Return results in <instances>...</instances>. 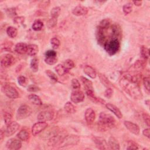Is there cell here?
<instances>
[{
    "mask_svg": "<svg viewBox=\"0 0 150 150\" xmlns=\"http://www.w3.org/2000/svg\"><path fill=\"white\" fill-rule=\"evenodd\" d=\"M139 75L127 73L121 79L120 85L124 91L134 99H140L142 93L139 84Z\"/></svg>",
    "mask_w": 150,
    "mask_h": 150,
    "instance_id": "1",
    "label": "cell"
},
{
    "mask_svg": "<svg viewBox=\"0 0 150 150\" xmlns=\"http://www.w3.org/2000/svg\"><path fill=\"white\" fill-rule=\"evenodd\" d=\"M116 120L110 114L104 112L100 114L99 118V125L103 129H107L114 126Z\"/></svg>",
    "mask_w": 150,
    "mask_h": 150,
    "instance_id": "2",
    "label": "cell"
},
{
    "mask_svg": "<svg viewBox=\"0 0 150 150\" xmlns=\"http://www.w3.org/2000/svg\"><path fill=\"white\" fill-rule=\"evenodd\" d=\"M120 47V43L118 39H111L106 42L103 46L105 50L110 55H115L118 51Z\"/></svg>",
    "mask_w": 150,
    "mask_h": 150,
    "instance_id": "3",
    "label": "cell"
},
{
    "mask_svg": "<svg viewBox=\"0 0 150 150\" xmlns=\"http://www.w3.org/2000/svg\"><path fill=\"white\" fill-rule=\"evenodd\" d=\"M80 137L76 135H69L66 136L59 145V148H64L65 147L75 145L79 143L80 141Z\"/></svg>",
    "mask_w": 150,
    "mask_h": 150,
    "instance_id": "4",
    "label": "cell"
},
{
    "mask_svg": "<svg viewBox=\"0 0 150 150\" xmlns=\"http://www.w3.org/2000/svg\"><path fill=\"white\" fill-rule=\"evenodd\" d=\"M32 109L26 104L21 106L17 110V117L18 120H22L26 118L32 114Z\"/></svg>",
    "mask_w": 150,
    "mask_h": 150,
    "instance_id": "5",
    "label": "cell"
},
{
    "mask_svg": "<svg viewBox=\"0 0 150 150\" xmlns=\"http://www.w3.org/2000/svg\"><path fill=\"white\" fill-rule=\"evenodd\" d=\"M66 136V134L64 131H59L57 134L51 137L48 141V145L49 146L56 147L59 146L61 142L62 141L64 137Z\"/></svg>",
    "mask_w": 150,
    "mask_h": 150,
    "instance_id": "6",
    "label": "cell"
},
{
    "mask_svg": "<svg viewBox=\"0 0 150 150\" xmlns=\"http://www.w3.org/2000/svg\"><path fill=\"white\" fill-rule=\"evenodd\" d=\"M3 91L9 99H16L19 97L18 91L14 87L9 85H5L3 87Z\"/></svg>",
    "mask_w": 150,
    "mask_h": 150,
    "instance_id": "7",
    "label": "cell"
},
{
    "mask_svg": "<svg viewBox=\"0 0 150 150\" xmlns=\"http://www.w3.org/2000/svg\"><path fill=\"white\" fill-rule=\"evenodd\" d=\"M54 113L51 110L42 111L38 115L37 119L39 122H46L51 121L53 118Z\"/></svg>",
    "mask_w": 150,
    "mask_h": 150,
    "instance_id": "8",
    "label": "cell"
},
{
    "mask_svg": "<svg viewBox=\"0 0 150 150\" xmlns=\"http://www.w3.org/2000/svg\"><path fill=\"white\" fill-rule=\"evenodd\" d=\"M47 127L48 124L46 122H39L33 125L32 127V134L34 136H36L45 130Z\"/></svg>",
    "mask_w": 150,
    "mask_h": 150,
    "instance_id": "9",
    "label": "cell"
},
{
    "mask_svg": "<svg viewBox=\"0 0 150 150\" xmlns=\"http://www.w3.org/2000/svg\"><path fill=\"white\" fill-rule=\"evenodd\" d=\"M20 124L16 122H12L9 125L7 126L5 132V135L7 137H9L16 133L20 128Z\"/></svg>",
    "mask_w": 150,
    "mask_h": 150,
    "instance_id": "10",
    "label": "cell"
},
{
    "mask_svg": "<svg viewBox=\"0 0 150 150\" xmlns=\"http://www.w3.org/2000/svg\"><path fill=\"white\" fill-rule=\"evenodd\" d=\"M71 101L74 103H79L82 102L84 99V95L80 91H74L72 92L70 96Z\"/></svg>",
    "mask_w": 150,
    "mask_h": 150,
    "instance_id": "11",
    "label": "cell"
},
{
    "mask_svg": "<svg viewBox=\"0 0 150 150\" xmlns=\"http://www.w3.org/2000/svg\"><path fill=\"white\" fill-rule=\"evenodd\" d=\"M6 147L11 150H17L21 148L22 143L21 141L16 139H11L6 143Z\"/></svg>",
    "mask_w": 150,
    "mask_h": 150,
    "instance_id": "12",
    "label": "cell"
},
{
    "mask_svg": "<svg viewBox=\"0 0 150 150\" xmlns=\"http://www.w3.org/2000/svg\"><path fill=\"white\" fill-rule=\"evenodd\" d=\"M16 61L14 57L11 54L5 55L1 59V65L3 68H8L12 66Z\"/></svg>",
    "mask_w": 150,
    "mask_h": 150,
    "instance_id": "13",
    "label": "cell"
},
{
    "mask_svg": "<svg viewBox=\"0 0 150 150\" xmlns=\"http://www.w3.org/2000/svg\"><path fill=\"white\" fill-rule=\"evenodd\" d=\"M93 142L95 143L96 147L99 149H107L109 148L108 144L104 139L99 137H94L93 138Z\"/></svg>",
    "mask_w": 150,
    "mask_h": 150,
    "instance_id": "14",
    "label": "cell"
},
{
    "mask_svg": "<svg viewBox=\"0 0 150 150\" xmlns=\"http://www.w3.org/2000/svg\"><path fill=\"white\" fill-rule=\"evenodd\" d=\"M124 124L127 129L134 135H139L140 134V127L136 124L129 121H125Z\"/></svg>",
    "mask_w": 150,
    "mask_h": 150,
    "instance_id": "15",
    "label": "cell"
},
{
    "mask_svg": "<svg viewBox=\"0 0 150 150\" xmlns=\"http://www.w3.org/2000/svg\"><path fill=\"white\" fill-rule=\"evenodd\" d=\"M84 118L87 123H93L96 118L95 111L91 108H89L86 109L84 113Z\"/></svg>",
    "mask_w": 150,
    "mask_h": 150,
    "instance_id": "16",
    "label": "cell"
},
{
    "mask_svg": "<svg viewBox=\"0 0 150 150\" xmlns=\"http://www.w3.org/2000/svg\"><path fill=\"white\" fill-rule=\"evenodd\" d=\"M88 12V9L84 6L79 5L75 7L72 13L73 15L76 16H84Z\"/></svg>",
    "mask_w": 150,
    "mask_h": 150,
    "instance_id": "17",
    "label": "cell"
},
{
    "mask_svg": "<svg viewBox=\"0 0 150 150\" xmlns=\"http://www.w3.org/2000/svg\"><path fill=\"white\" fill-rule=\"evenodd\" d=\"M106 107L108 110L111 111L117 118H122L123 117V114L121 111L117 107H116L115 105L112 104L111 103H107L106 104Z\"/></svg>",
    "mask_w": 150,
    "mask_h": 150,
    "instance_id": "18",
    "label": "cell"
},
{
    "mask_svg": "<svg viewBox=\"0 0 150 150\" xmlns=\"http://www.w3.org/2000/svg\"><path fill=\"white\" fill-rule=\"evenodd\" d=\"M28 45L23 42L18 43L16 46H15V51L19 54L24 55L27 52Z\"/></svg>",
    "mask_w": 150,
    "mask_h": 150,
    "instance_id": "19",
    "label": "cell"
},
{
    "mask_svg": "<svg viewBox=\"0 0 150 150\" xmlns=\"http://www.w3.org/2000/svg\"><path fill=\"white\" fill-rule=\"evenodd\" d=\"M84 73L92 79H95L97 76V73L96 70L91 66L86 65L84 67L83 69Z\"/></svg>",
    "mask_w": 150,
    "mask_h": 150,
    "instance_id": "20",
    "label": "cell"
},
{
    "mask_svg": "<svg viewBox=\"0 0 150 150\" xmlns=\"http://www.w3.org/2000/svg\"><path fill=\"white\" fill-rule=\"evenodd\" d=\"M39 51V48L38 46L35 44H30L28 45V49H27V52L26 53L31 56H35Z\"/></svg>",
    "mask_w": 150,
    "mask_h": 150,
    "instance_id": "21",
    "label": "cell"
},
{
    "mask_svg": "<svg viewBox=\"0 0 150 150\" xmlns=\"http://www.w3.org/2000/svg\"><path fill=\"white\" fill-rule=\"evenodd\" d=\"M108 147L109 148L111 149H114V150H118L120 149V144L118 142V141L113 137H110L108 141Z\"/></svg>",
    "mask_w": 150,
    "mask_h": 150,
    "instance_id": "22",
    "label": "cell"
},
{
    "mask_svg": "<svg viewBox=\"0 0 150 150\" xmlns=\"http://www.w3.org/2000/svg\"><path fill=\"white\" fill-rule=\"evenodd\" d=\"M80 80L82 82V83L83 84L84 87L86 88V91H93V83L92 82V81L89 80V79H87V78L81 76L80 77Z\"/></svg>",
    "mask_w": 150,
    "mask_h": 150,
    "instance_id": "23",
    "label": "cell"
},
{
    "mask_svg": "<svg viewBox=\"0 0 150 150\" xmlns=\"http://www.w3.org/2000/svg\"><path fill=\"white\" fill-rule=\"evenodd\" d=\"M17 137L22 141H26L29 139L30 134L28 131L25 130H22L18 133Z\"/></svg>",
    "mask_w": 150,
    "mask_h": 150,
    "instance_id": "24",
    "label": "cell"
},
{
    "mask_svg": "<svg viewBox=\"0 0 150 150\" xmlns=\"http://www.w3.org/2000/svg\"><path fill=\"white\" fill-rule=\"evenodd\" d=\"M28 99L30 100L32 104L35 105H38V106H40V105L42 104V101L40 97L34 94H31L28 96Z\"/></svg>",
    "mask_w": 150,
    "mask_h": 150,
    "instance_id": "25",
    "label": "cell"
},
{
    "mask_svg": "<svg viewBox=\"0 0 150 150\" xmlns=\"http://www.w3.org/2000/svg\"><path fill=\"white\" fill-rule=\"evenodd\" d=\"M7 34L9 37L14 38L17 36L18 34V31L17 28L14 26H9L7 29Z\"/></svg>",
    "mask_w": 150,
    "mask_h": 150,
    "instance_id": "26",
    "label": "cell"
},
{
    "mask_svg": "<svg viewBox=\"0 0 150 150\" xmlns=\"http://www.w3.org/2000/svg\"><path fill=\"white\" fill-rule=\"evenodd\" d=\"M65 110L69 114H73L76 111V108L71 102H67L64 106Z\"/></svg>",
    "mask_w": 150,
    "mask_h": 150,
    "instance_id": "27",
    "label": "cell"
},
{
    "mask_svg": "<svg viewBox=\"0 0 150 150\" xmlns=\"http://www.w3.org/2000/svg\"><path fill=\"white\" fill-rule=\"evenodd\" d=\"M30 67L32 72H37L39 70V61L38 59L36 57L32 59L31 62V64H30Z\"/></svg>",
    "mask_w": 150,
    "mask_h": 150,
    "instance_id": "28",
    "label": "cell"
},
{
    "mask_svg": "<svg viewBox=\"0 0 150 150\" xmlns=\"http://www.w3.org/2000/svg\"><path fill=\"white\" fill-rule=\"evenodd\" d=\"M55 69L56 73H57V74L59 75V76H64V75L66 73V72H68L66 70V69L65 68V67L64 66V65H61V64L57 65L55 68Z\"/></svg>",
    "mask_w": 150,
    "mask_h": 150,
    "instance_id": "29",
    "label": "cell"
},
{
    "mask_svg": "<svg viewBox=\"0 0 150 150\" xmlns=\"http://www.w3.org/2000/svg\"><path fill=\"white\" fill-rule=\"evenodd\" d=\"M140 54H141V56L142 57L143 59H144V60L148 59L149 56V49L144 46L141 47V49H140Z\"/></svg>",
    "mask_w": 150,
    "mask_h": 150,
    "instance_id": "30",
    "label": "cell"
},
{
    "mask_svg": "<svg viewBox=\"0 0 150 150\" xmlns=\"http://www.w3.org/2000/svg\"><path fill=\"white\" fill-rule=\"evenodd\" d=\"M43 27V23L40 20L35 21L32 24V28L35 31H39L42 30Z\"/></svg>",
    "mask_w": 150,
    "mask_h": 150,
    "instance_id": "31",
    "label": "cell"
},
{
    "mask_svg": "<svg viewBox=\"0 0 150 150\" xmlns=\"http://www.w3.org/2000/svg\"><path fill=\"white\" fill-rule=\"evenodd\" d=\"M99 76L101 82L103 84H104V86H106L107 88L110 87V82L105 75L103 74H99Z\"/></svg>",
    "mask_w": 150,
    "mask_h": 150,
    "instance_id": "32",
    "label": "cell"
},
{
    "mask_svg": "<svg viewBox=\"0 0 150 150\" xmlns=\"http://www.w3.org/2000/svg\"><path fill=\"white\" fill-rule=\"evenodd\" d=\"M45 62L48 65H53L56 64L57 62V56H49V57H45Z\"/></svg>",
    "mask_w": 150,
    "mask_h": 150,
    "instance_id": "33",
    "label": "cell"
},
{
    "mask_svg": "<svg viewBox=\"0 0 150 150\" xmlns=\"http://www.w3.org/2000/svg\"><path fill=\"white\" fill-rule=\"evenodd\" d=\"M61 8L59 7H56L53 8L51 11V16L52 18L57 19V17L59 16L60 14H61Z\"/></svg>",
    "mask_w": 150,
    "mask_h": 150,
    "instance_id": "34",
    "label": "cell"
},
{
    "mask_svg": "<svg viewBox=\"0 0 150 150\" xmlns=\"http://www.w3.org/2000/svg\"><path fill=\"white\" fill-rule=\"evenodd\" d=\"M45 73L53 83H56L58 81V78L56 76V74L52 71L50 70H47Z\"/></svg>",
    "mask_w": 150,
    "mask_h": 150,
    "instance_id": "35",
    "label": "cell"
},
{
    "mask_svg": "<svg viewBox=\"0 0 150 150\" xmlns=\"http://www.w3.org/2000/svg\"><path fill=\"white\" fill-rule=\"evenodd\" d=\"M63 65L65 67V68L66 69V70L69 71V70H71L72 69H73L74 68V64L73 61H72V60L67 59L64 62Z\"/></svg>",
    "mask_w": 150,
    "mask_h": 150,
    "instance_id": "36",
    "label": "cell"
},
{
    "mask_svg": "<svg viewBox=\"0 0 150 150\" xmlns=\"http://www.w3.org/2000/svg\"><path fill=\"white\" fill-rule=\"evenodd\" d=\"M3 118H4V121L5 123V124L7 126L12 122V115L8 112H5L3 114Z\"/></svg>",
    "mask_w": 150,
    "mask_h": 150,
    "instance_id": "37",
    "label": "cell"
},
{
    "mask_svg": "<svg viewBox=\"0 0 150 150\" xmlns=\"http://www.w3.org/2000/svg\"><path fill=\"white\" fill-rule=\"evenodd\" d=\"M132 3H128L126 4L123 6V10L124 13L126 15L129 14L131 13V11H132Z\"/></svg>",
    "mask_w": 150,
    "mask_h": 150,
    "instance_id": "38",
    "label": "cell"
},
{
    "mask_svg": "<svg viewBox=\"0 0 150 150\" xmlns=\"http://www.w3.org/2000/svg\"><path fill=\"white\" fill-rule=\"evenodd\" d=\"M18 83L20 86L22 87H25L27 86L28 84V79L25 76H21L18 78Z\"/></svg>",
    "mask_w": 150,
    "mask_h": 150,
    "instance_id": "39",
    "label": "cell"
},
{
    "mask_svg": "<svg viewBox=\"0 0 150 150\" xmlns=\"http://www.w3.org/2000/svg\"><path fill=\"white\" fill-rule=\"evenodd\" d=\"M51 45H52V48L54 49H56L59 48L61 42H60V41L57 38H53L51 41Z\"/></svg>",
    "mask_w": 150,
    "mask_h": 150,
    "instance_id": "40",
    "label": "cell"
},
{
    "mask_svg": "<svg viewBox=\"0 0 150 150\" xmlns=\"http://www.w3.org/2000/svg\"><path fill=\"white\" fill-rule=\"evenodd\" d=\"M56 24H57V19L51 18L47 22V25L49 28H53V27H55L56 25Z\"/></svg>",
    "mask_w": 150,
    "mask_h": 150,
    "instance_id": "41",
    "label": "cell"
},
{
    "mask_svg": "<svg viewBox=\"0 0 150 150\" xmlns=\"http://www.w3.org/2000/svg\"><path fill=\"white\" fill-rule=\"evenodd\" d=\"M72 86L73 89L78 90L80 88V84L76 79H73L72 80Z\"/></svg>",
    "mask_w": 150,
    "mask_h": 150,
    "instance_id": "42",
    "label": "cell"
},
{
    "mask_svg": "<svg viewBox=\"0 0 150 150\" xmlns=\"http://www.w3.org/2000/svg\"><path fill=\"white\" fill-rule=\"evenodd\" d=\"M7 14L8 16L10 17H14L15 16H17V12L16 10L14 8H8L7 9L6 11Z\"/></svg>",
    "mask_w": 150,
    "mask_h": 150,
    "instance_id": "43",
    "label": "cell"
},
{
    "mask_svg": "<svg viewBox=\"0 0 150 150\" xmlns=\"http://www.w3.org/2000/svg\"><path fill=\"white\" fill-rule=\"evenodd\" d=\"M25 18L24 17H17L14 18V22L16 25H21L24 22Z\"/></svg>",
    "mask_w": 150,
    "mask_h": 150,
    "instance_id": "44",
    "label": "cell"
},
{
    "mask_svg": "<svg viewBox=\"0 0 150 150\" xmlns=\"http://www.w3.org/2000/svg\"><path fill=\"white\" fill-rule=\"evenodd\" d=\"M143 84L147 91L149 92L150 91V85H149V78L146 77L143 79Z\"/></svg>",
    "mask_w": 150,
    "mask_h": 150,
    "instance_id": "45",
    "label": "cell"
},
{
    "mask_svg": "<svg viewBox=\"0 0 150 150\" xmlns=\"http://www.w3.org/2000/svg\"><path fill=\"white\" fill-rule=\"evenodd\" d=\"M143 118L144 122L147 125V126L149 127V126H150V117H149V115L148 113H144L143 114Z\"/></svg>",
    "mask_w": 150,
    "mask_h": 150,
    "instance_id": "46",
    "label": "cell"
},
{
    "mask_svg": "<svg viewBox=\"0 0 150 150\" xmlns=\"http://www.w3.org/2000/svg\"><path fill=\"white\" fill-rule=\"evenodd\" d=\"M127 149H138L139 147L136 143L133 141H129L128 143V147H127Z\"/></svg>",
    "mask_w": 150,
    "mask_h": 150,
    "instance_id": "47",
    "label": "cell"
},
{
    "mask_svg": "<svg viewBox=\"0 0 150 150\" xmlns=\"http://www.w3.org/2000/svg\"><path fill=\"white\" fill-rule=\"evenodd\" d=\"M113 89L110 87H109L106 89V91H105L104 92V96L108 98V99H110L112 95H113Z\"/></svg>",
    "mask_w": 150,
    "mask_h": 150,
    "instance_id": "48",
    "label": "cell"
},
{
    "mask_svg": "<svg viewBox=\"0 0 150 150\" xmlns=\"http://www.w3.org/2000/svg\"><path fill=\"white\" fill-rule=\"evenodd\" d=\"M39 90H40L39 88L34 84L29 86L28 88V91H29L30 92H36L38 91H39Z\"/></svg>",
    "mask_w": 150,
    "mask_h": 150,
    "instance_id": "49",
    "label": "cell"
},
{
    "mask_svg": "<svg viewBox=\"0 0 150 150\" xmlns=\"http://www.w3.org/2000/svg\"><path fill=\"white\" fill-rule=\"evenodd\" d=\"M49 56H57L56 52L53 50H49L45 53V57Z\"/></svg>",
    "mask_w": 150,
    "mask_h": 150,
    "instance_id": "50",
    "label": "cell"
},
{
    "mask_svg": "<svg viewBox=\"0 0 150 150\" xmlns=\"http://www.w3.org/2000/svg\"><path fill=\"white\" fill-rule=\"evenodd\" d=\"M143 134L145 137H147L148 139H149V137H150V130H149V128H146V129L144 130L143 131Z\"/></svg>",
    "mask_w": 150,
    "mask_h": 150,
    "instance_id": "51",
    "label": "cell"
},
{
    "mask_svg": "<svg viewBox=\"0 0 150 150\" xmlns=\"http://www.w3.org/2000/svg\"><path fill=\"white\" fill-rule=\"evenodd\" d=\"M132 3H134V4L135 5L138 6V7L141 6V4H142V1H133Z\"/></svg>",
    "mask_w": 150,
    "mask_h": 150,
    "instance_id": "52",
    "label": "cell"
}]
</instances>
